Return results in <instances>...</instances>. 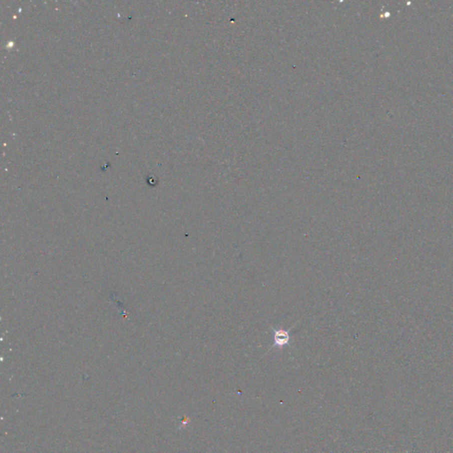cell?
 Wrapping results in <instances>:
<instances>
[{
	"label": "cell",
	"instance_id": "6da1fadb",
	"mask_svg": "<svg viewBox=\"0 0 453 453\" xmlns=\"http://www.w3.org/2000/svg\"><path fill=\"white\" fill-rule=\"evenodd\" d=\"M292 328L288 330L283 329V328L279 329L272 328V331L274 333V345H272L271 349L277 348L282 350L284 346H289L291 341V331Z\"/></svg>",
	"mask_w": 453,
	"mask_h": 453
}]
</instances>
